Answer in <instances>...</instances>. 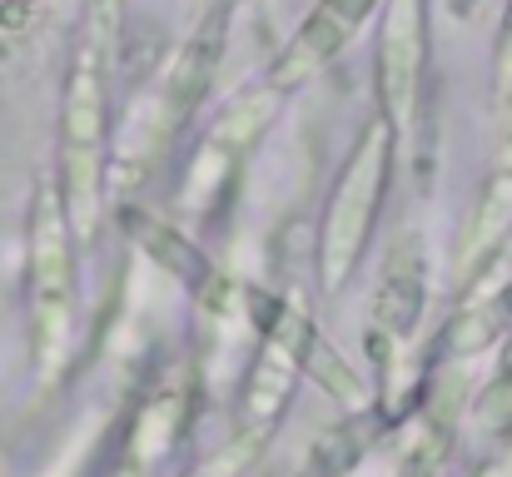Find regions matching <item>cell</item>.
Instances as JSON below:
<instances>
[{"instance_id": "10", "label": "cell", "mask_w": 512, "mask_h": 477, "mask_svg": "<svg viewBox=\"0 0 512 477\" xmlns=\"http://www.w3.org/2000/svg\"><path fill=\"white\" fill-rule=\"evenodd\" d=\"M294 373H299L294 348H289L284 338H269V343H264V358L254 363L249 388H244V418L254 423V433H269V428H274V418H279L284 403H289Z\"/></svg>"}, {"instance_id": "4", "label": "cell", "mask_w": 512, "mask_h": 477, "mask_svg": "<svg viewBox=\"0 0 512 477\" xmlns=\"http://www.w3.org/2000/svg\"><path fill=\"white\" fill-rule=\"evenodd\" d=\"M428 75V0H383L378 25V115L393 130L413 125Z\"/></svg>"}, {"instance_id": "2", "label": "cell", "mask_w": 512, "mask_h": 477, "mask_svg": "<svg viewBox=\"0 0 512 477\" xmlns=\"http://www.w3.org/2000/svg\"><path fill=\"white\" fill-rule=\"evenodd\" d=\"M393 150H398V130L383 115H373L363 125V135L353 140L339 179L329 189V209H324V229H319V279L329 294H339L353 279V269L363 264V249L373 239V224H378V209L388 194Z\"/></svg>"}, {"instance_id": "3", "label": "cell", "mask_w": 512, "mask_h": 477, "mask_svg": "<svg viewBox=\"0 0 512 477\" xmlns=\"http://www.w3.org/2000/svg\"><path fill=\"white\" fill-rule=\"evenodd\" d=\"M75 224L60 184H45L30 204V323L35 358L60 368L75 333Z\"/></svg>"}, {"instance_id": "12", "label": "cell", "mask_w": 512, "mask_h": 477, "mask_svg": "<svg viewBox=\"0 0 512 477\" xmlns=\"http://www.w3.org/2000/svg\"><path fill=\"white\" fill-rule=\"evenodd\" d=\"M478 418H483V428H493V433H508L512 428V373H498V378L488 383V393H483V403H478Z\"/></svg>"}, {"instance_id": "14", "label": "cell", "mask_w": 512, "mask_h": 477, "mask_svg": "<svg viewBox=\"0 0 512 477\" xmlns=\"http://www.w3.org/2000/svg\"><path fill=\"white\" fill-rule=\"evenodd\" d=\"M498 90L512 95V0L508 15H503V35H498Z\"/></svg>"}, {"instance_id": "11", "label": "cell", "mask_w": 512, "mask_h": 477, "mask_svg": "<svg viewBox=\"0 0 512 477\" xmlns=\"http://www.w3.org/2000/svg\"><path fill=\"white\" fill-rule=\"evenodd\" d=\"M503 333H512V284L503 294H493L488 304L463 309V314L438 333L433 353H438V358H473V353H483L488 343H498Z\"/></svg>"}, {"instance_id": "1", "label": "cell", "mask_w": 512, "mask_h": 477, "mask_svg": "<svg viewBox=\"0 0 512 477\" xmlns=\"http://www.w3.org/2000/svg\"><path fill=\"white\" fill-rule=\"evenodd\" d=\"M120 30V5L95 0L85 15L80 50L65 75L60 100V194L70 209V224L80 234L95 229L100 189H105V135H110V50Z\"/></svg>"}, {"instance_id": "6", "label": "cell", "mask_w": 512, "mask_h": 477, "mask_svg": "<svg viewBox=\"0 0 512 477\" xmlns=\"http://www.w3.org/2000/svg\"><path fill=\"white\" fill-rule=\"evenodd\" d=\"M229 10L234 5H209L204 20L194 25V35L184 40L179 60L170 65L165 75V100H160V125L165 130H179L209 95L214 75H219V60H224V35H229Z\"/></svg>"}, {"instance_id": "7", "label": "cell", "mask_w": 512, "mask_h": 477, "mask_svg": "<svg viewBox=\"0 0 512 477\" xmlns=\"http://www.w3.org/2000/svg\"><path fill=\"white\" fill-rule=\"evenodd\" d=\"M512 234V95H508V125H503V145L498 159L483 179V194H478V209L468 219V234H463V279H473L478 269H488L498 259V249L508 244Z\"/></svg>"}, {"instance_id": "15", "label": "cell", "mask_w": 512, "mask_h": 477, "mask_svg": "<svg viewBox=\"0 0 512 477\" xmlns=\"http://www.w3.org/2000/svg\"><path fill=\"white\" fill-rule=\"evenodd\" d=\"M219 5H244V0H219Z\"/></svg>"}, {"instance_id": "8", "label": "cell", "mask_w": 512, "mask_h": 477, "mask_svg": "<svg viewBox=\"0 0 512 477\" xmlns=\"http://www.w3.org/2000/svg\"><path fill=\"white\" fill-rule=\"evenodd\" d=\"M418 314H423V249L413 234H403L383 259V279L373 294V323L388 338H408L418 328Z\"/></svg>"}, {"instance_id": "5", "label": "cell", "mask_w": 512, "mask_h": 477, "mask_svg": "<svg viewBox=\"0 0 512 477\" xmlns=\"http://www.w3.org/2000/svg\"><path fill=\"white\" fill-rule=\"evenodd\" d=\"M373 10H383V0H319L299 20V30L284 40V50H279L274 70H269L274 90H299L314 75H324L343 50L353 45V35L363 30V20Z\"/></svg>"}, {"instance_id": "9", "label": "cell", "mask_w": 512, "mask_h": 477, "mask_svg": "<svg viewBox=\"0 0 512 477\" xmlns=\"http://www.w3.org/2000/svg\"><path fill=\"white\" fill-rule=\"evenodd\" d=\"M120 219L130 224L135 244H140V249H145V254H150L160 269H170L184 289H194V294H209V289L219 284V274H214L209 254H204L194 239H184L179 229H170L165 219H155V214H140V209H125Z\"/></svg>"}, {"instance_id": "13", "label": "cell", "mask_w": 512, "mask_h": 477, "mask_svg": "<svg viewBox=\"0 0 512 477\" xmlns=\"http://www.w3.org/2000/svg\"><path fill=\"white\" fill-rule=\"evenodd\" d=\"M443 463H448V433L438 428V433L403 463V477H443Z\"/></svg>"}]
</instances>
